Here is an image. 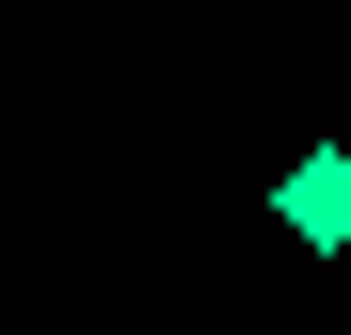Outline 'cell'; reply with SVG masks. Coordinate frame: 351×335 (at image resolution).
Here are the masks:
<instances>
[{"label":"cell","mask_w":351,"mask_h":335,"mask_svg":"<svg viewBox=\"0 0 351 335\" xmlns=\"http://www.w3.org/2000/svg\"><path fill=\"white\" fill-rule=\"evenodd\" d=\"M271 223L304 256H351V144H304V160H287V176H271Z\"/></svg>","instance_id":"1"}]
</instances>
